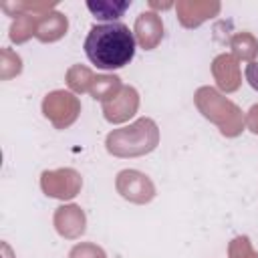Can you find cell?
Masks as SVG:
<instances>
[{"instance_id":"cell-1","label":"cell","mask_w":258,"mask_h":258,"mask_svg":"<svg viewBox=\"0 0 258 258\" xmlns=\"http://www.w3.org/2000/svg\"><path fill=\"white\" fill-rule=\"evenodd\" d=\"M135 36L123 22H103L91 26L85 38V54L101 71H115L135 56Z\"/></svg>"},{"instance_id":"cell-2","label":"cell","mask_w":258,"mask_h":258,"mask_svg":"<svg viewBox=\"0 0 258 258\" xmlns=\"http://www.w3.org/2000/svg\"><path fill=\"white\" fill-rule=\"evenodd\" d=\"M131 6V0H89L87 8L97 20L103 22H119L125 10Z\"/></svg>"}]
</instances>
